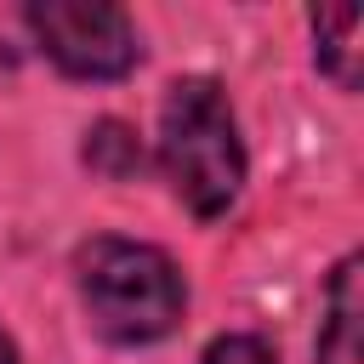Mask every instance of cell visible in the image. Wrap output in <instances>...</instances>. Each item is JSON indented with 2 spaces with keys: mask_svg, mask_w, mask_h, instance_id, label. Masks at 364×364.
<instances>
[{
  "mask_svg": "<svg viewBox=\"0 0 364 364\" xmlns=\"http://www.w3.org/2000/svg\"><path fill=\"white\" fill-rule=\"evenodd\" d=\"M74 284L102 341L114 347H148L165 341L188 313V279L182 267L142 239L97 233L74 250Z\"/></svg>",
  "mask_w": 364,
  "mask_h": 364,
  "instance_id": "cell-1",
  "label": "cell"
},
{
  "mask_svg": "<svg viewBox=\"0 0 364 364\" xmlns=\"http://www.w3.org/2000/svg\"><path fill=\"white\" fill-rule=\"evenodd\" d=\"M23 23L68 80H125L142 63L136 23L108 0H28Z\"/></svg>",
  "mask_w": 364,
  "mask_h": 364,
  "instance_id": "cell-3",
  "label": "cell"
},
{
  "mask_svg": "<svg viewBox=\"0 0 364 364\" xmlns=\"http://www.w3.org/2000/svg\"><path fill=\"white\" fill-rule=\"evenodd\" d=\"M159 171L171 193L199 216H222L245 188V142L228 91L210 74H188L159 102Z\"/></svg>",
  "mask_w": 364,
  "mask_h": 364,
  "instance_id": "cell-2",
  "label": "cell"
},
{
  "mask_svg": "<svg viewBox=\"0 0 364 364\" xmlns=\"http://www.w3.org/2000/svg\"><path fill=\"white\" fill-rule=\"evenodd\" d=\"M80 159H85L102 182H131V176L142 171V142H136V131H131L125 119H97V125L85 131Z\"/></svg>",
  "mask_w": 364,
  "mask_h": 364,
  "instance_id": "cell-6",
  "label": "cell"
},
{
  "mask_svg": "<svg viewBox=\"0 0 364 364\" xmlns=\"http://www.w3.org/2000/svg\"><path fill=\"white\" fill-rule=\"evenodd\" d=\"M199 364H279V353H273L262 336H245V330H239V336H216Z\"/></svg>",
  "mask_w": 364,
  "mask_h": 364,
  "instance_id": "cell-7",
  "label": "cell"
},
{
  "mask_svg": "<svg viewBox=\"0 0 364 364\" xmlns=\"http://www.w3.org/2000/svg\"><path fill=\"white\" fill-rule=\"evenodd\" d=\"M0 364H17V341H11L6 330H0Z\"/></svg>",
  "mask_w": 364,
  "mask_h": 364,
  "instance_id": "cell-8",
  "label": "cell"
},
{
  "mask_svg": "<svg viewBox=\"0 0 364 364\" xmlns=\"http://www.w3.org/2000/svg\"><path fill=\"white\" fill-rule=\"evenodd\" d=\"M313 23V57H318V68L341 85V91H353L358 85V6H336V11H313L307 17Z\"/></svg>",
  "mask_w": 364,
  "mask_h": 364,
  "instance_id": "cell-5",
  "label": "cell"
},
{
  "mask_svg": "<svg viewBox=\"0 0 364 364\" xmlns=\"http://www.w3.org/2000/svg\"><path fill=\"white\" fill-rule=\"evenodd\" d=\"M364 256H341L330 284H324V318H318V341L313 358L318 364H364Z\"/></svg>",
  "mask_w": 364,
  "mask_h": 364,
  "instance_id": "cell-4",
  "label": "cell"
}]
</instances>
